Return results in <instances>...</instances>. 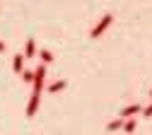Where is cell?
<instances>
[{
    "label": "cell",
    "mask_w": 152,
    "mask_h": 135,
    "mask_svg": "<svg viewBox=\"0 0 152 135\" xmlns=\"http://www.w3.org/2000/svg\"><path fill=\"white\" fill-rule=\"evenodd\" d=\"M44 80H46V65L41 63L39 68L34 70V82H31V85H34V92H36V94H41V89H44Z\"/></svg>",
    "instance_id": "6da1fadb"
},
{
    "label": "cell",
    "mask_w": 152,
    "mask_h": 135,
    "mask_svg": "<svg viewBox=\"0 0 152 135\" xmlns=\"http://www.w3.org/2000/svg\"><path fill=\"white\" fill-rule=\"evenodd\" d=\"M111 22H113V15H104L102 19H99V24L92 29V39H97V36H102L109 27H111Z\"/></svg>",
    "instance_id": "7a4b0ae2"
},
{
    "label": "cell",
    "mask_w": 152,
    "mask_h": 135,
    "mask_svg": "<svg viewBox=\"0 0 152 135\" xmlns=\"http://www.w3.org/2000/svg\"><path fill=\"white\" fill-rule=\"evenodd\" d=\"M39 104H41V94L31 92L29 104H27V118H34V116H36V109H39Z\"/></svg>",
    "instance_id": "3957f363"
},
{
    "label": "cell",
    "mask_w": 152,
    "mask_h": 135,
    "mask_svg": "<svg viewBox=\"0 0 152 135\" xmlns=\"http://www.w3.org/2000/svg\"><path fill=\"white\" fill-rule=\"evenodd\" d=\"M138 113H142V106L140 104H130V106H126L123 111H121V118L126 121V118H135Z\"/></svg>",
    "instance_id": "277c9868"
},
{
    "label": "cell",
    "mask_w": 152,
    "mask_h": 135,
    "mask_svg": "<svg viewBox=\"0 0 152 135\" xmlns=\"http://www.w3.org/2000/svg\"><path fill=\"white\" fill-rule=\"evenodd\" d=\"M12 70H15V72H20V75L24 72V55L17 53V55L12 58Z\"/></svg>",
    "instance_id": "5b68a950"
},
{
    "label": "cell",
    "mask_w": 152,
    "mask_h": 135,
    "mask_svg": "<svg viewBox=\"0 0 152 135\" xmlns=\"http://www.w3.org/2000/svg\"><path fill=\"white\" fill-rule=\"evenodd\" d=\"M36 55V44H34V39H27V44H24V58H34Z\"/></svg>",
    "instance_id": "8992f818"
},
{
    "label": "cell",
    "mask_w": 152,
    "mask_h": 135,
    "mask_svg": "<svg viewBox=\"0 0 152 135\" xmlns=\"http://www.w3.org/2000/svg\"><path fill=\"white\" fill-rule=\"evenodd\" d=\"M39 58H41V63H44V65L53 63V53H51V51H46V48H41V51H39Z\"/></svg>",
    "instance_id": "52a82bcc"
},
{
    "label": "cell",
    "mask_w": 152,
    "mask_h": 135,
    "mask_svg": "<svg viewBox=\"0 0 152 135\" xmlns=\"http://www.w3.org/2000/svg\"><path fill=\"white\" fill-rule=\"evenodd\" d=\"M65 87H68V82H65V80H58V82H53V85L48 87V92H53V94H56V92H63Z\"/></svg>",
    "instance_id": "ba28073f"
},
{
    "label": "cell",
    "mask_w": 152,
    "mask_h": 135,
    "mask_svg": "<svg viewBox=\"0 0 152 135\" xmlns=\"http://www.w3.org/2000/svg\"><path fill=\"white\" fill-rule=\"evenodd\" d=\"M118 128H123V118H113L109 126H106V130L109 133H113V130H118Z\"/></svg>",
    "instance_id": "9c48e42d"
},
{
    "label": "cell",
    "mask_w": 152,
    "mask_h": 135,
    "mask_svg": "<svg viewBox=\"0 0 152 135\" xmlns=\"http://www.w3.org/2000/svg\"><path fill=\"white\" fill-rule=\"evenodd\" d=\"M135 126H138L135 118H126V121H123V130H126V133H133V130H135Z\"/></svg>",
    "instance_id": "30bf717a"
},
{
    "label": "cell",
    "mask_w": 152,
    "mask_h": 135,
    "mask_svg": "<svg viewBox=\"0 0 152 135\" xmlns=\"http://www.w3.org/2000/svg\"><path fill=\"white\" fill-rule=\"evenodd\" d=\"M22 80H24L27 85H31V82H34V70H24V72H22Z\"/></svg>",
    "instance_id": "8fae6325"
},
{
    "label": "cell",
    "mask_w": 152,
    "mask_h": 135,
    "mask_svg": "<svg viewBox=\"0 0 152 135\" xmlns=\"http://www.w3.org/2000/svg\"><path fill=\"white\" fill-rule=\"evenodd\" d=\"M142 116H145V118H152V104H150V106H145V109H142Z\"/></svg>",
    "instance_id": "7c38bea8"
},
{
    "label": "cell",
    "mask_w": 152,
    "mask_h": 135,
    "mask_svg": "<svg viewBox=\"0 0 152 135\" xmlns=\"http://www.w3.org/2000/svg\"><path fill=\"white\" fill-rule=\"evenodd\" d=\"M3 51H5V44H3V41H0V53H3Z\"/></svg>",
    "instance_id": "4fadbf2b"
},
{
    "label": "cell",
    "mask_w": 152,
    "mask_h": 135,
    "mask_svg": "<svg viewBox=\"0 0 152 135\" xmlns=\"http://www.w3.org/2000/svg\"><path fill=\"white\" fill-rule=\"evenodd\" d=\"M150 94H152V92H150Z\"/></svg>",
    "instance_id": "5bb4252c"
}]
</instances>
